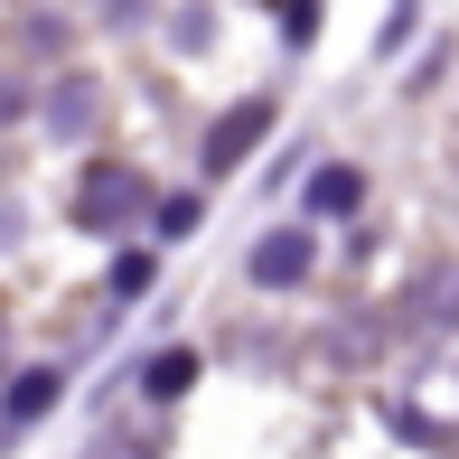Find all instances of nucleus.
Returning a JSON list of instances; mask_svg holds the SVG:
<instances>
[{
	"mask_svg": "<svg viewBox=\"0 0 459 459\" xmlns=\"http://www.w3.org/2000/svg\"><path fill=\"white\" fill-rule=\"evenodd\" d=\"M309 254H319V235H309V225H290V235H273V244L254 254V281H263V290H290V281L309 273Z\"/></svg>",
	"mask_w": 459,
	"mask_h": 459,
	"instance_id": "f03ea898",
	"label": "nucleus"
},
{
	"mask_svg": "<svg viewBox=\"0 0 459 459\" xmlns=\"http://www.w3.org/2000/svg\"><path fill=\"white\" fill-rule=\"evenodd\" d=\"M263 132H273V113H263V103H244V113H225L216 132H206V169H235V160L254 151Z\"/></svg>",
	"mask_w": 459,
	"mask_h": 459,
	"instance_id": "7ed1b4c3",
	"label": "nucleus"
},
{
	"mask_svg": "<svg viewBox=\"0 0 459 459\" xmlns=\"http://www.w3.org/2000/svg\"><path fill=\"white\" fill-rule=\"evenodd\" d=\"M48 403H56V375H19L10 385V422H38Z\"/></svg>",
	"mask_w": 459,
	"mask_h": 459,
	"instance_id": "423d86ee",
	"label": "nucleus"
},
{
	"mask_svg": "<svg viewBox=\"0 0 459 459\" xmlns=\"http://www.w3.org/2000/svg\"><path fill=\"white\" fill-rule=\"evenodd\" d=\"M357 197H366V178H357V169H319V178H309V216H347Z\"/></svg>",
	"mask_w": 459,
	"mask_h": 459,
	"instance_id": "20e7f679",
	"label": "nucleus"
},
{
	"mask_svg": "<svg viewBox=\"0 0 459 459\" xmlns=\"http://www.w3.org/2000/svg\"><path fill=\"white\" fill-rule=\"evenodd\" d=\"M450 309H459V273H431L422 281V319H450Z\"/></svg>",
	"mask_w": 459,
	"mask_h": 459,
	"instance_id": "0eeeda50",
	"label": "nucleus"
},
{
	"mask_svg": "<svg viewBox=\"0 0 459 459\" xmlns=\"http://www.w3.org/2000/svg\"><path fill=\"white\" fill-rule=\"evenodd\" d=\"M141 385H151L160 403H169V394H187V385H197V357H187V347H160V357L141 366Z\"/></svg>",
	"mask_w": 459,
	"mask_h": 459,
	"instance_id": "39448f33",
	"label": "nucleus"
},
{
	"mask_svg": "<svg viewBox=\"0 0 459 459\" xmlns=\"http://www.w3.org/2000/svg\"><path fill=\"white\" fill-rule=\"evenodd\" d=\"M141 197H151V187L122 169V160H103V169H85V187H75V216L85 225H122V216H141Z\"/></svg>",
	"mask_w": 459,
	"mask_h": 459,
	"instance_id": "f257e3e1",
	"label": "nucleus"
},
{
	"mask_svg": "<svg viewBox=\"0 0 459 459\" xmlns=\"http://www.w3.org/2000/svg\"><path fill=\"white\" fill-rule=\"evenodd\" d=\"M113 290H122V300H141V290H151V263L122 254V263H113Z\"/></svg>",
	"mask_w": 459,
	"mask_h": 459,
	"instance_id": "1a4fd4ad",
	"label": "nucleus"
},
{
	"mask_svg": "<svg viewBox=\"0 0 459 459\" xmlns=\"http://www.w3.org/2000/svg\"><path fill=\"white\" fill-rule=\"evenodd\" d=\"M160 235H169V244L197 235V197H169V206H160Z\"/></svg>",
	"mask_w": 459,
	"mask_h": 459,
	"instance_id": "6e6552de",
	"label": "nucleus"
}]
</instances>
